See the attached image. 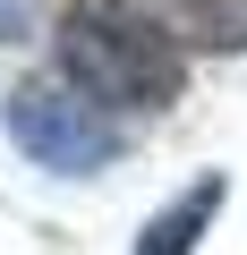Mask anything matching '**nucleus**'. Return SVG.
Here are the masks:
<instances>
[{
  "mask_svg": "<svg viewBox=\"0 0 247 255\" xmlns=\"http://www.w3.org/2000/svg\"><path fill=\"white\" fill-rule=\"evenodd\" d=\"M51 77H68L111 119H154L188 94V43L145 0H68L51 17Z\"/></svg>",
  "mask_w": 247,
  "mask_h": 255,
  "instance_id": "obj_1",
  "label": "nucleus"
},
{
  "mask_svg": "<svg viewBox=\"0 0 247 255\" xmlns=\"http://www.w3.org/2000/svg\"><path fill=\"white\" fill-rule=\"evenodd\" d=\"M0 136H9L34 170L51 179H102L119 153H128V119H111L102 102H85L68 77H17L0 94Z\"/></svg>",
  "mask_w": 247,
  "mask_h": 255,
  "instance_id": "obj_2",
  "label": "nucleus"
},
{
  "mask_svg": "<svg viewBox=\"0 0 247 255\" xmlns=\"http://www.w3.org/2000/svg\"><path fill=\"white\" fill-rule=\"evenodd\" d=\"M222 204H230V179H222V170L188 179V187H179L162 213H145V221H137V247H128V255H196V247L213 238Z\"/></svg>",
  "mask_w": 247,
  "mask_h": 255,
  "instance_id": "obj_3",
  "label": "nucleus"
},
{
  "mask_svg": "<svg viewBox=\"0 0 247 255\" xmlns=\"http://www.w3.org/2000/svg\"><path fill=\"white\" fill-rule=\"evenodd\" d=\"M154 9L188 51H247V0H154Z\"/></svg>",
  "mask_w": 247,
  "mask_h": 255,
  "instance_id": "obj_4",
  "label": "nucleus"
},
{
  "mask_svg": "<svg viewBox=\"0 0 247 255\" xmlns=\"http://www.w3.org/2000/svg\"><path fill=\"white\" fill-rule=\"evenodd\" d=\"M0 34H9V43L34 34V0H0Z\"/></svg>",
  "mask_w": 247,
  "mask_h": 255,
  "instance_id": "obj_5",
  "label": "nucleus"
}]
</instances>
